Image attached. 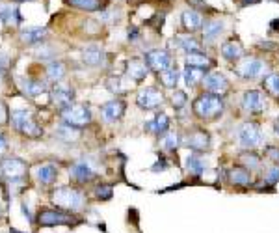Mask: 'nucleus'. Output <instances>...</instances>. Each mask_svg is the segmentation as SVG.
<instances>
[{
  "label": "nucleus",
  "mask_w": 279,
  "mask_h": 233,
  "mask_svg": "<svg viewBox=\"0 0 279 233\" xmlns=\"http://www.w3.org/2000/svg\"><path fill=\"white\" fill-rule=\"evenodd\" d=\"M192 112L199 120L212 121L216 118H220L221 112H223V99H221V95L203 92L192 103Z\"/></svg>",
  "instance_id": "nucleus-1"
},
{
  "label": "nucleus",
  "mask_w": 279,
  "mask_h": 233,
  "mask_svg": "<svg viewBox=\"0 0 279 233\" xmlns=\"http://www.w3.org/2000/svg\"><path fill=\"white\" fill-rule=\"evenodd\" d=\"M52 201L58 209H64V211H80L84 209L86 205V196L84 192H80L77 188H69V186H62V188H56L52 192Z\"/></svg>",
  "instance_id": "nucleus-2"
},
{
  "label": "nucleus",
  "mask_w": 279,
  "mask_h": 233,
  "mask_svg": "<svg viewBox=\"0 0 279 233\" xmlns=\"http://www.w3.org/2000/svg\"><path fill=\"white\" fill-rule=\"evenodd\" d=\"M12 125L19 133L26 134V136H32V138H38L43 133L41 127L38 125V121L34 120V114L30 110H15L12 114Z\"/></svg>",
  "instance_id": "nucleus-3"
},
{
  "label": "nucleus",
  "mask_w": 279,
  "mask_h": 233,
  "mask_svg": "<svg viewBox=\"0 0 279 233\" xmlns=\"http://www.w3.org/2000/svg\"><path fill=\"white\" fill-rule=\"evenodd\" d=\"M181 144L186 146L188 149L195 151V153H201V151H208L210 149V134L201 129V127H195L192 131H186V133L181 136Z\"/></svg>",
  "instance_id": "nucleus-4"
},
{
  "label": "nucleus",
  "mask_w": 279,
  "mask_h": 233,
  "mask_svg": "<svg viewBox=\"0 0 279 233\" xmlns=\"http://www.w3.org/2000/svg\"><path fill=\"white\" fill-rule=\"evenodd\" d=\"M236 136H238L240 146H244L246 149H253L262 144V131H260L259 123H255V121H244L238 127Z\"/></svg>",
  "instance_id": "nucleus-5"
},
{
  "label": "nucleus",
  "mask_w": 279,
  "mask_h": 233,
  "mask_svg": "<svg viewBox=\"0 0 279 233\" xmlns=\"http://www.w3.org/2000/svg\"><path fill=\"white\" fill-rule=\"evenodd\" d=\"M62 118H64L67 125L80 129V127H86L91 121V112L86 105L75 103V105H69L67 108L62 110Z\"/></svg>",
  "instance_id": "nucleus-6"
},
{
  "label": "nucleus",
  "mask_w": 279,
  "mask_h": 233,
  "mask_svg": "<svg viewBox=\"0 0 279 233\" xmlns=\"http://www.w3.org/2000/svg\"><path fill=\"white\" fill-rule=\"evenodd\" d=\"M234 71H236L238 77H242V79L251 80V79L260 77V75L266 71V64H264V60L255 58V56H244L240 64L234 67Z\"/></svg>",
  "instance_id": "nucleus-7"
},
{
  "label": "nucleus",
  "mask_w": 279,
  "mask_h": 233,
  "mask_svg": "<svg viewBox=\"0 0 279 233\" xmlns=\"http://www.w3.org/2000/svg\"><path fill=\"white\" fill-rule=\"evenodd\" d=\"M240 105H242V110L247 114H260L266 107V97H264V93L259 92V90H247L244 92L240 99Z\"/></svg>",
  "instance_id": "nucleus-8"
},
{
  "label": "nucleus",
  "mask_w": 279,
  "mask_h": 233,
  "mask_svg": "<svg viewBox=\"0 0 279 233\" xmlns=\"http://www.w3.org/2000/svg\"><path fill=\"white\" fill-rule=\"evenodd\" d=\"M164 95L162 92L155 86H147L140 90V93L136 95V105L143 110H153V108H158L162 105Z\"/></svg>",
  "instance_id": "nucleus-9"
},
{
  "label": "nucleus",
  "mask_w": 279,
  "mask_h": 233,
  "mask_svg": "<svg viewBox=\"0 0 279 233\" xmlns=\"http://www.w3.org/2000/svg\"><path fill=\"white\" fill-rule=\"evenodd\" d=\"M201 84L205 88V92L214 93V95H223L225 92H229V80L220 71H210V73H207Z\"/></svg>",
  "instance_id": "nucleus-10"
},
{
  "label": "nucleus",
  "mask_w": 279,
  "mask_h": 233,
  "mask_svg": "<svg viewBox=\"0 0 279 233\" xmlns=\"http://www.w3.org/2000/svg\"><path fill=\"white\" fill-rule=\"evenodd\" d=\"M143 62L147 64L151 71H156L160 73L164 69H168L171 66V56H169L168 51H160V49H155V51H149V53L143 54Z\"/></svg>",
  "instance_id": "nucleus-11"
},
{
  "label": "nucleus",
  "mask_w": 279,
  "mask_h": 233,
  "mask_svg": "<svg viewBox=\"0 0 279 233\" xmlns=\"http://www.w3.org/2000/svg\"><path fill=\"white\" fill-rule=\"evenodd\" d=\"M0 168H2V173L6 175L8 179L12 181H19L23 179L28 172V166H26L25 160L17 159V157H10V159H4L0 162Z\"/></svg>",
  "instance_id": "nucleus-12"
},
{
  "label": "nucleus",
  "mask_w": 279,
  "mask_h": 233,
  "mask_svg": "<svg viewBox=\"0 0 279 233\" xmlns=\"http://www.w3.org/2000/svg\"><path fill=\"white\" fill-rule=\"evenodd\" d=\"M38 220L41 226H67L71 224V216L62 213V211H54V209H43L39 211Z\"/></svg>",
  "instance_id": "nucleus-13"
},
{
  "label": "nucleus",
  "mask_w": 279,
  "mask_h": 233,
  "mask_svg": "<svg viewBox=\"0 0 279 233\" xmlns=\"http://www.w3.org/2000/svg\"><path fill=\"white\" fill-rule=\"evenodd\" d=\"M125 101L121 99H112L108 103H104L103 107H101V116H103L104 121H108V123H114V121L121 120L125 114Z\"/></svg>",
  "instance_id": "nucleus-14"
},
{
  "label": "nucleus",
  "mask_w": 279,
  "mask_h": 233,
  "mask_svg": "<svg viewBox=\"0 0 279 233\" xmlns=\"http://www.w3.org/2000/svg\"><path fill=\"white\" fill-rule=\"evenodd\" d=\"M227 181L233 186H244V188H247L253 183V175H251V172L247 168L236 164V166H233L227 172Z\"/></svg>",
  "instance_id": "nucleus-15"
},
{
  "label": "nucleus",
  "mask_w": 279,
  "mask_h": 233,
  "mask_svg": "<svg viewBox=\"0 0 279 233\" xmlns=\"http://www.w3.org/2000/svg\"><path fill=\"white\" fill-rule=\"evenodd\" d=\"M71 177L77 181V183H90V181L95 177V170H93V166L90 164V160L82 159L71 166Z\"/></svg>",
  "instance_id": "nucleus-16"
},
{
  "label": "nucleus",
  "mask_w": 279,
  "mask_h": 233,
  "mask_svg": "<svg viewBox=\"0 0 279 233\" xmlns=\"http://www.w3.org/2000/svg\"><path fill=\"white\" fill-rule=\"evenodd\" d=\"M127 75H129L130 80L142 82V80H145V77L149 75V67H147V64L143 60H140V58H132V60H129V64H127Z\"/></svg>",
  "instance_id": "nucleus-17"
},
{
  "label": "nucleus",
  "mask_w": 279,
  "mask_h": 233,
  "mask_svg": "<svg viewBox=\"0 0 279 233\" xmlns=\"http://www.w3.org/2000/svg\"><path fill=\"white\" fill-rule=\"evenodd\" d=\"M52 103L62 110L67 108L69 105H73V90L67 86H62V84H56V88L52 90Z\"/></svg>",
  "instance_id": "nucleus-18"
},
{
  "label": "nucleus",
  "mask_w": 279,
  "mask_h": 233,
  "mask_svg": "<svg viewBox=\"0 0 279 233\" xmlns=\"http://www.w3.org/2000/svg\"><path fill=\"white\" fill-rule=\"evenodd\" d=\"M145 129H147L149 133L156 134V136H164V134L169 131V118H168V114L158 112L155 118L149 121V123H145Z\"/></svg>",
  "instance_id": "nucleus-19"
},
{
  "label": "nucleus",
  "mask_w": 279,
  "mask_h": 233,
  "mask_svg": "<svg viewBox=\"0 0 279 233\" xmlns=\"http://www.w3.org/2000/svg\"><path fill=\"white\" fill-rule=\"evenodd\" d=\"M82 60H84L88 66L97 67V66H103L104 64V60H106V54H104V51L101 49V47L90 45L82 51Z\"/></svg>",
  "instance_id": "nucleus-20"
},
{
  "label": "nucleus",
  "mask_w": 279,
  "mask_h": 233,
  "mask_svg": "<svg viewBox=\"0 0 279 233\" xmlns=\"http://www.w3.org/2000/svg\"><path fill=\"white\" fill-rule=\"evenodd\" d=\"M221 56L227 62H236L244 58V47L234 40H229L221 45Z\"/></svg>",
  "instance_id": "nucleus-21"
},
{
  "label": "nucleus",
  "mask_w": 279,
  "mask_h": 233,
  "mask_svg": "<svg viewBox=\"0 0 279 233\" xmlns=\"http://www.w3.org/2000/svg\"><path fill=\"white\" fill-rule=\"evenodd\" d=\"M223 32V23L218 19H208L205 21V27H203V41L205 43H214L220 34Z\"/></svg>",
  "instance_id": "nucleus-22"
},
{
  "label": "nucleus",
  "mask_w": 279,
  "mask_h": 233,
  "mask_svg": "<svg viewBox=\"0 0 279 233\" xmlns=\"http://www.w3.org/2000/svg\"><path fill=\"white\" fill-rule=\"evenodd\" d=\"M186 66L190 67H197V69H203V71H208L210 67L214 66V60L205 53H192V54H186Z\"/></svg>",
  "instance_id": "nucleus-23"
},
{
  "label": "nucleus",
  "mask_w": 279,
  "mask_h": 233,
  "mask_svg": "<svg viewBox=\"0 0 279 233\" xmlns=\"http://www.w3.org/2000/svg\"><path fill=\"white\" fill-rule=\"evenodd\" d=\"M181 23L182 27H184V30L195 32V30H199L203 27V17L197 12H194V10H186L181 15Z\"/></svg>",
  "instance_id": "nucleus-24"
},
{
  "label": "nucleus",
  "mask_w": 279,
  "mask_h": 233,
  "mask_svg": "<svg viewBox=\"0 0 279 233\" xmlns=\"http://www.w3.org/2000/svg\"><path fill=\"white\" fill-rule=\"evenodd\" d=\"M36 177L41 185H51L54 183V179L58 177V168L54 166V164H41V166L36 168Z\"/></svg>",
  "instance_id": "nucleus-25"
},
{
  "label": "nucleus",
  "mask_w": 279,
  "mask_h": 233,
  "mask_svg": "<svg viewBox=\"0 0 279 233\" xmlns=\"http://www.w3.org/2000/svg\"><path fill=\"white\" fill-rule=\"evenodd\" d=\"M179 79H181V71L177 69V67H168V69H164L158 73V80H160V84L164 88H177L179 84Z\"/></svg>",
  "instance_id": "nucleus-26"
},
{
  "label": "nucleus",
  "mask_w": 279,
  "mask_h": 233,
  "mask_svg": "<svg viewBox=\"0 0 279 233\" xmlns=\"http://www.w3.org/2000/svg\"><path fill=\"white\" fill-rule=\"evenodd\" d=\"M205 75H207V71H203V69L186 66L184 67V71H182V79L186 82V86L194 88V86H197V84H201L203 79H205Z\"/></svg>",
  "instance_id": "nucleus-27"
},
{
  "label": "nucleus",
  "mask_w": 279,
  "mask_h": 233,
  "mask_svg": "<svg viewBox=\"0 0 279 233\" xmlns=\"http://www.w3.org/2000/svg\"><path fill=\"white\" fill-rule=\"evenodd\" d=\"M45 34H47L45 27H30L21 32V40L28 43V45H34V43H41L43 38H45Z\"/></svg>",
  "instance_id": "nucleus-28"
},
{
  "label": "nucleus",
  "mask_w": 279,
  "mask_h": 233,
  "mask_svg": "<svg viewBox=\"0 0 279 233\" xmlns=\"http://www.w3.org/2000/svg\"><path fill=\"white\" fill-rule=\"evenodd\" d=\"M0 19L4 21L6 25H19L21 23L19 8L12 6V4H0Z\"/></svg>",
  "instance_id": "nucleus-29"
},
{
  "label": "nucleus",
  "mask_w": 279,
  "mask_h": 233,
  "mask_svg": "<svg viewBox=\"0 0 279 233\" xmlns=\"http://www.w3.org/2000/svg\"><path fill=\"white\" fill-rule=\"evenodd\" d=\"M186 168H188V172L192 173V175H201L203 172H205V168H207V160L203 159L201 155L197 153H192L186 157Z\"/></svg>",
  "instance_id": "nucleus-30"
},
{
  "label": "nucleus",
  "mask_w": 279,
  "mask_h": 233,
  "mask_svg": "<svg viewBox=\"0 0 279 233\" xmlns=\"http://www.w3.org/2000/svg\"><path fill=\"white\" fill-rule=\"evenodd\" d=\"M21 88H23V92H25L26 95H30V97H38V95H41L43 92H47L45 84L39 82V80H34V79L21 80Z\"/></svg>",
  "instance_id": "nucleus-31"
},
{
  "label": "nucleus",
  "mask_w": 279,
  "mask_h": 233,
  "mask_svg": "<svg viewBox=\"0 0 279 233\" xmlns=\"http://www.w3.org/2000/svg\"><path fill=\"white\" fill-rule=\"evenodd\" d=\"M65 2L82 12H99L103 8V0H65Z\"/></svg>",
  "instance_id": "nucleus-32"
},
{
  "label": "nucleus",
  "mask_w": 279,
  "mask_h": 233,
  "mask_svg": "<svg viewBox=\"0 0 279 233\" xmlns=\"http://www.w3.org/2000/svg\"><path fill=\"white\" fill-rule=\"evenodd\" d=\"M177 45L181 47L186 54L199 53V51H201V45H199V43L195 41V38H192V36H177Z\"/></svg>",
  "instance_id": "nucleus-33"
},
{
  "label": "nucleus",
  "mask_w": 279,
  "mask_h": 233,
  "mask_svg": "<svg viewBox=\"0 0 279 233\" xmlns=\"http://www.w3.org/2000/svg\"><path fill=\"white\" fill-rule=\"evenodd\" d=\"M260 157L257 153H253V151H244V153L240 155V166L247 168L249 172H255V170H259L260 168Z\"/></svg>",
  "instance_id": "nucleus-34"
},
{
  "label": "nucleus",
  "mask_w": 279,
  "mask_h": 233,
  "mask_svg": "<svg viewBox=\"0 0 279 233\" xmlns=\"http://www.w3.org/2000/svg\"><path fill=\"white\" fill-rule=\"evenodd\" d=\"M179 142H181V136L177 133H173V131H168L162 136V140H160V147H162L164 151L173 153V151H177V147H179Z\"/></svg>",
  "instance_id": "nucleus-35"
},
{
  "label": "nucleus",
  "mask_w": 279,
  "mask_h": 233,
  "mask_svg": "<svg viewBox=\"0 0 279 233\" xmlns=\"http://www.w3.org/2000/svg\"><path fill=\"white\" fill-rule=\"evenodd\" d=\"M47 77H49V80H52V82H60V80L65 77V66L62 62H51V64L47 66Z\"/></svg>",
  "instance_id": "nucleus-36"
},
{
  "label": "nucleus",
  "mask_w": 279,
  "mask_h": 233,
  "mask_svg": "<svg viewBox=\"0 0 279 233\" xmlns=\"http://www.w3.org/2000/svg\"><path fill=\"white\" fill-rule=\"evenodd\" d=\"M60 140H64V142H75L78 138V129L77 127H71L67 125V123H62L58 127V131H56Z\"/></svg>",
  "instance_id": "nucleus-37"
},
{
  "label": "nucleus",
  "mask_w": 279,
  "mask_h": 233,
  "mask_svg": "<svg viewBox=\"0 0 279 233\" xmlns=\"http://www.w3.org/2000/svg\"><path fill=\"white\" fill-rule=\"evenodd\" d=\"M262 84H264V90H266L270 95H273V97L279 101V73L268 75Z\"/></svg>",
  "instance_id": "nucleus-38"
},
{
  "label": "nucleus",
  "mask_w": 279,
  "mask_h": 233,
  "mask_svg": "<svg viewBox=\"0 0 279 233\" xmlns=\"http://www.w3.org/2000/svg\"><path fill=\"white\" fill-rule=\"evenodd\" d=\"M186 103H188V95H186V92L175 90L173 95H171V105H173V108L181 110L182 107H186Z\"/></svg>",
  "instance_id": "nucleus-39"
},
{
  "label": "nucleus",
  "mask_w": 279,
  "mask_h": 233,
  "mask_svg": "<svg viewBox=\"0 0 279 233\" xmlns=\"http://www.w3.org/2000/svg\"><path fill=\"white\" fill-rule=\"evenodd\" d=\"M108 90H110V92H114L116 95H119V93H125L127 90H129V84H125L123 79L116 77V79L108 80Z\"/></svg>",
  "instance_id": "nucleus-40"
},
{
  "label": "nucleus",
  "mask_w": 279,
  "mask_h": 233,
  "mask_svg": "<svg viewBox=\"0 0 279 233\" xmlns=\"http://www.w3.org/2000/svg\"><path fill=\"white\" fill-rule=\"evenodd\" d=\"M264 181H266L268 185H275L279 181V166L277 164H273L272 168H268L266 173H264Z\"/></svg>",
  "instance_id": "nucleus-41"
},
{
  "label": "nucleus",
  "mask_w": 279,
  "mask_h": 233,
  "mask_svg": "<svg viewBox=\"0 0 279 233\" xmlns=\"http://www.w3.org/2000/svg\"><path fill=\"white\" fill-rule=\"evenodd\" d=\"M112 194H114V190H112V186H108V185H103L95 188V196H97L101 201H108L112 198Z\"/></svg>",
  "instance_id": "nucleus-42"
},
{
  "label": "nucleus",
  "mask_w": 279,
  "mask_h": 233,
  "mask_svg": "<svg viewBox=\"0 0 279 233\" xmlns=\"http://www.w3.org/2000/svg\"><path fill=\"white\" fill-rule=\"evenodd\" d=\"M264 155H266L268 159L272 160L273 164H277V166H279V146H266V149H264Z\"/></svg>",
  "instance_id": "nucleus-43"
},
{
  "label": "nucleus",
  "mask_w": 279,
  "mask_h": 233,
  "mask_svg": "<svg viewBox=\"0 0 279 233\" xmlns=\"http://www.w3.org/2000/svg\"><path fill=\"white\" fill-rule=\"evenodd\" d=\"M8 120V107L0 101V125Z\"/></svg>",
  "instance_id": "nucleus-44"
},
{
  "label": "nucleus",
  "mask_w": 279,
  "mask_h": 233,
  "mask_svg": "<svg viewBox=\"0 0 279 233\" xmlns=\"http://www.w3.org/2000/svg\"><path fill=\"white\" fill-rule=\"evenodd\" d=\"M6 149H8V144H6V138H4V134L0 133V157L6 153Z\"/></svg>",
  "instance_id": "nucleus-45"
},
{
  "label": "nucleus",
  "mask_w": 279,
  "mask_h": 233,
  "mask_svg": "<svg viewBox=\"0 0 279 233\" xmlns=\"http://www.w3.org/2000/svg\"><path fill=\"white\" fill-rule=\"evenodd\" d=\"M6 64H8V58H6V56H2V54H0V73H2L4 69H6Z\"/></svg>",
  "instance_id": "nucleus-46"
},
{
  "label": "nucleus",
  "mask_w": 279,
  "mask_h": 233,
  "mask_svg": "<svg viewBox=\"0 0 279 233\" xmlns=\"http://www.w3.org/2000/svg\"><path fill=\"white\" fill-rule=\"evenodd\" d=\"M168 166V164H166V162H164V160H158V162H156L155 166H153V172H156V170H158V168H160V170H164V168Z\"/></svg>",
  "instance_id": "nucleus-47"
},
{
  "label": "nucleus",
  "mask_w": 279,
  "mask_h": 233,
  "mask_svg": "<svg viewBox=\"0 0 279 233\" xmlns=\"http://www.w3.org/2000/svg\"><path fill=\"white\" fill-rule=\"evenodd\" d=\"M244 4H257V2H260V0H242Z\"/></svg>",
  "instance_id": "nucleus-48"
},
{
  "label": "nucleus",
  "mask_w": 279,
  "mask_h": 233,
  "mask_svg": "<svg viewBox=\"0 0 279 233\" xmlns=\"http://www.w3.org/2000/svg\"><path fill=\"white\" fill-rule=\"evenodd\" d=\"M275 133L279 134V121H277V123H275Z\"/></svg>",
  "instance_id": "nucleus-49"
},
{
  "label": "nucleus",
  "mask_w": 279,
  "mask_h": 233,
  "mask_svg": "<svg viewBox=\"0 0 279 233\" xmlns=\"http://www.w3.org/2000/svg\"><path fill=\"white\" fill-rule=\"evenodd\" d=\"M10 233H25V231H19V229H12Z\"/></svg>",
  "instance_id": "nucleus-50"
}]
</instances>
